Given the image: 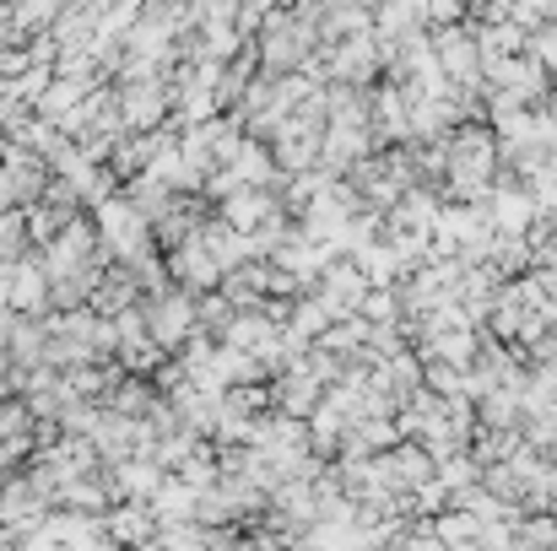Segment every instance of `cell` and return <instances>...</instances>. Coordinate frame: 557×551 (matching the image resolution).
I'll return each mask as SVG.
<instances>
[{
  "mask_svg": "<svg viewBox=\"0 0 557 551\" xmlns=\"http://www.w3.org/2000/svg\"><path fill=\"white\" fill-rule=\"evenodd\" d=\"M163 260H169V281L185 287V292H195V298H206V292L222 287V265L211 260V249L200 243V233H195L189 243H180V249H169Z\"/></svg>",
  "mask_w": 557,
  "mask_h": 551,
  "instance_id": "7a4b0ae2",
  "label": "cell"
},
{
  "mask_svg": "<svg viewBox=\"0 0 557 551\" xmlns=\"http://www.w3.org/2000/svg\"><path fill=\"white\" fill-rule=\"evenodd\" d=\"M147 330H152V341L174 358V352H185L189 341L200 336V298L185 292V287H158V292H147Z\"/></svg>",
  "mask_w": 557,
  "mask_h": 551,
  "instance_id": "6da1fadb",
  "label": "cell"
}]
</instances>
